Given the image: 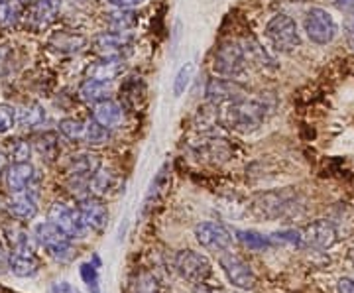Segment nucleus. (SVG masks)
I'll list each match as a JSON object with an SVG mask.
<instances>
[{
    "instance_id": "nucleus-21",
    "label": "nucleus",
    "mask_w": 354,
    "mask_h": 293,
    "mask_svg": "<svg viewBox=\"0 0 354 293\" xmlns=\"http://www.w3.org/2000/svg\"><path fill=\"white\" fill-rule=\"evenodd\" d=\"M32 232H34V236H36V243H38L44 250L55 248V246H59V244L71 243V238H69L55 223H51L50 218L44 220V223H38Z\"/></svg>"
},
{
    "instance_id": "nucleus-29",
    "label": "nucleus",
    "mask_w": 354,
    "mask_h": 293,
    "mask_svg": "<svg viewBox=\"0 0 354 293\" xmlns=\"http://www.w3.org/2000/svg\"><path fill=\"white\" fill-rule=\"evenodd\" d=\"M236 240L248 248V250H254V252H264L268 248H272V240L270 236H264L256 230H239L236 232Z\"/></svg>"
},
{
    "instance_id": "nucleus-46",
    "label": "nucleus",
    "mask_w": 354,
    "mask_h": 293,
    "mask_svg": "<svg viewBox=\"0 0 354 293\" xmlns=\"http://www.w3.org/2000/svg\"><path fill=\"white\" fill-rule=\"evenodd\" d=\"M109 2L114 8H134V6H140L144 0H109Z\"/></svg>"
},
{
    "instance_id": "nucleus-22",
    "label": "nucleus",
    "mask_w": 354,
    "mask_h": 293,
    "mask_svg": "<svg viewBox=\"0 0 354 293\" xmlns=\"http://www.w3.org/2000/svg\"><path fill=\"white\" fill-rule=\"evenodd\" d=\"M242 51H244V57H246V64H250L252 67H258L262 71H274L276 69V62L274 57L262 48V44L258 39L246 38L241 44Z\"/></svg>"
},
{
    "instance_id": "nucleus-39",
    "label": "nucleus",
    "mask_w": 354,
    "mask_h": 293,
    "mask_svg": "<svg viewBox=\"0 0 354 293\" xmlns=\"http://www.w3.org/2000/svg\"><path fill=\"white\" fill-rule=\"evenodd\" d=\"M193 73H195V65H193V62L185 64L179 71H177L176 79H174V95H176V97H181V95L187 91L191 79H193Z\"/></svg>"
},
{
    "instance_id": "nucleus-9",
    "label": "nucleus",
    "mask_w": 354,
    "mask_h": 293,
    "mask_svg": "<svg viewBox=\"0 0 354 293\" xmlns=\"http://www.w3.org/2000/svg\"><path fill=\"white\" fill-rule=\"evenodd\" d=\"M205 95H207V101L211 104H230L234 101H241L246 97V89L242 85L241 81L236 79H227V77H218V79H209L207 83V89H205Z\"/></svg>"
},
{
    "instance_id": "nucleus-32",
    "label": "nucleus",
    "mask_w": 354,
    "mask_h": 293,
    "mask_svg": "<svg viewBox=\"0 0 354 293\" xmlns=\"http://www.w3.org/2000/svg\"><path fill=\"white\" fill-rule=\"evenodd\" d=\"M36 150L41 155V160H46L48 164L55 162L57 153H59V138L55 132H46L44 136H39L36 142Z\"/></svg>"
},
{
    "instance_id": "nucleus-8",
    "label": "nucleus",
    "mask_w": 354,
    "mask_h": 293,
    "mask_svg": "<svg viewBox=\"0 0 354 293\" xmlns=\"http://www.w3.org/2000/svg\"><path fill=\"white\" fill-rule=\"evenodd\" d=\"M176 268L183 280L193 283H203L205 280H209L213 272L209 258L195 250H179L176 254Z\"/></svg>"
},
{
    "instance_id": "nucleus-43",
    "label": "nucleus",
    "mask_w": 354,
    "mask_h": 293,
    "mask_svg": "<svg viewBox=\"0 0 354 293\" xmlns=\"http://www.w3.org/2000/svg\"><path fill=\"white\" fill-rule=\"evenodd\" d=\"M50 258H53L55 262H59V264H67V262H71L73 258H75V248H73V244L71 243H65L59 244V246H55V248H50V250H46Z\"/></svg>"
},
{
    "instance_id": "nucleus-50",
    "label": "nucleus",
    "mask_w": 354,
    "mask_h": 293,
    "mask_svg": "<svg viewBox=\"0 0 354 293\" xmlns=\"http://www.w3.org/2000/svg\"><path fill=\"white\" fill-rule=\"evenodd\" d=\"M8 167H10V166H8V155L0 152V178H2V176H6Z\"/></svg>"
},
{
    "instance_id": "nucleus-35",
    "label": "nucleus",
    "mask_w": 354,
    "mask_h": 293,
    "mask_svg": "<svg viewBox=\"0 0 354 293\" xmlns=\"http://www.w3.org/2000/svg\"><path fill=\"white\" fill-rule=\"evenodd\" d=\"M59 132L64 134L67 140L71 142H83L85 138V130H87V122L79 120V118H64L59 124Z\"/></svg>"
},
{
    "instance_id": "nucleus-31",
    "label": "nucleus",
    "mask_w": 354,
    "mask_h": 293,
    "mask_svg": "<svg viewBox=\"0 0 354 293\" xmlns=\"http://www.w3.org/2000/svg\"><path fill=\"white\" fill-rule=\"evenodd\" d=\"M216 111H218V106L211 104V102L207 106L199 108V113L195 116V126L205 134H215L213 126H218V113Z\"/></svg>"
},
{
    "instance_id": "nucleus-51",
    "label": "nucleus",
    "mask_w": 354,
    "mask_h": 293,
    "mask_svg": "<svg viewBox=\"0 0 354 293\" xmlns=\"http://www.w3.org/2000/svg\"><path fill=\"white\" fill-rule=\"evenodd\" d=\"M93 264H95V266H97V268H99V266H101V260H99V256H95V258H93Z\"/></svg>"
},
{
    "instance_id": "nucleus-48",
    "label": "nucleus",
    "mask_w": 354,
    "mask_h": 293,
    "mask_svg": "<svg viewBox=\"0 0 354 293\" xmlns=\"http://www.w3.org/2000/svg\"><path fill=\"white\" fill-rule=\"evenodd\" d=\"M191 293H225L221 287H213V285H207L205 281L203 283H197L195 287H193V292Z\"/></svg>"
},
{
    "instance_id": "nucleus-20",
    "label": "nucleus",
    "mask_w": 354,
    "mask_h": 293,
    "mask_svg": "<svg viewBox=\"0 0 354 293\" xmlns=\"http://www.w3.org/2000/svg\"><path fill=\"white\" fill-rule=\"evenodd\" d=\"M87 46V38L83 34L77 32H55L51 34V38L48 39V48L62 55H71V53H79Z\"/></svg>"
},
{
    "instance_id": "nucleus-15",
    "label": "nucleus",
    "mask_w": 354,
    "mask_h": 293,
    "mask_svg": "<svg viewBox=\"0 0 354 293\" xmlns=\"http://www.w3.org/2000/svg\"><path fill=\"white\" fill-rule=\"evenodd\" d=\"M6 209L18 220H32L38 215V197L32 187L26 191L10 193V197L6 199Z\"/></svg>"
},
{
    "instance_id": "nucleus-52",
    "label": "nucleus",
    "mask_w": 354,
    "mask_h": 293,
    "mask_svg": "<svg viewBox=\"0 0 354 293\" xmlns=\"http://www.w3.org/2000/svg\"><path fill=\"white\" fill-rule=\"evenodd\" d=\"M18 2H20V4H34L36 0H18Z\"/></svg>"
},
{
    "instance_id": "nucleus-7",
    "label": "nucleus",
    "mask_w": 354,
    "mask_h": 293,
    "mask_svg": "<svg viewBox=\"0 0 354 293\" xmlns=\"http://www.w3.org/2000/svg\"><path fill=\"white\" fill-rule=\"evenodd\" d=\"M218 262H221L223 272L227 274L228 281L236 290H241V292H252L254 287H256L258 278L254 274L252 266L246 260H242L241 256L234 254V252H225V254H221Z\"/></svg>"
},
{
    "instance_id": "nucleus-45",
    "label": "nucleus",
    "mask_w": 354,
    "mask_h": 293,
    "mask_svg": "<svg viewBox=\"0 0 354 293\" xmlns=\"http://www.w3.org/2000/svg\"><path fill=\"white\" fill-rule=\"evenodd\" d=\"M51 293H79V290L73 287L69 281H55L51 285Z\"/></svg>"
},
{
    "instance_id": "nucleus-16",
    "label": "nucleus",
    "mask_w": 354,
    "mask_h": 293,
    "mask_svg": "<svg viewBox=\"0 0 354 293\" xmlns=\"http://www.w3.org/2000/svg\"><path fill=\"white\" fill-rule=\"evenodd\" d=\"M62 6L64 0H36L34 4H30L28 22L36 30H41L57 18V14L62 12Z\"/></svg>"
},
{
    "instance_id": "nucleus-14",
    "label": "nucleus",
    "mask_w": 354,
    "mask_h": 293,
    "mask_svg": "<svg viewBox=\"0 0 354 293\" xmlns=\"http://www.w3.org/2000/svg\"><path fill=\"white\" fill-rule=\"evenodd\" d=\"M132 36L128 32H101L93 38V48L101 57H116L122 59V53L130 46Z\"/></svg>"
},
{
    "instance_id": "nucleus-53",
    "label": "nucleus",
    "mask_w": 354,
    "mask_h": 293,
    "mask_svg": "<svg viewBox=\"0 0 354 293\" xmlns=\"http://www.w3.org/2000/svg\"><path fill=\"white\" fill-rule=\"evenodd\" d=\"M348 258H351V262H353V268H354V248L348 252Z\"/></svg>"
},
{
    "instance_id": "nucleus-49",
    "label": "nucleus",
    "mask_w": 354,
    "mask_h": 293,
    "mask_svg": "<svg viewBox=\"0 0 354 293\" xmlns=\"http://www.w3.org/2000/svg\"><path fill=\"white\" fill-rule=\"evenodd\" d=\"M335 6H337L341 12H354V0H335Z\"/></svg>"
},
{
    "instance_id": "nucleus-26",
    "label": "nucleus",
    "mask_w": 354,
    "mask_h": 293,
    "mask_svg": "<svg viewBox=\"0 0 354 293\" xmlns=\"http://www.w3.org/2000/svg\"><path fill=\"white\" fill-rule=\"evenodd\" d=\"M104 22L114 32H130L134 26L138 24V16L130 8H114L111 12L104 14Z\"/></svg>"
},
{
    "instance_id": "nucleus-4",
    "label": "nucleus",
    "mask_w": 354,
    "mask_h": 293,
    "mask_svg": "<svg viewBox=\"0 0 354 293\" xmlns=\"http://www.w3.org/2000/svg\"><path fill=\"white\" fill-rule=\"evenodd\" d=\"M264 34L266 38L270 39V44L278 51H281V53H290V51L297 50L301 46L297 24L288 14H276L266 24Z\"/></svg>"
},
{
    "instance_id": "nucleus-42",
    "label": "nucleus",
    "mask_w": 354,
    "mask_h": 293,
    "mask_svg": "<svg viewBox=\"0 0 354 293\" xmlns=\"http://www.w3.org/2000/svg\"><path fill=\"white\" fill-rule=\"evenodd\" d=\"M18 122V111L10 104H0V134L10 132Z\"/></svg>"
},
{
    "instance_id": "nucleus-17",
    "label": "nucleus",
    "mask_w": 354,
    "mask_h": 293,
    "mask_svg": "<svg viewBox=\"0 0 354 293\" xmlns=\"http://www.w3.org/2000/svg\"><path fill=\"white\" fill-rule=\"evenodd\" d=\"M34 179H36V167L32 166L30 162H16L6 171V183H8L10 193L30 189Z\"/></svg>"
},
{
    "instance_id": "nucleus-37",
    "label": "nucleus",
    "mask_w": 354,
    "mask_h": 293,
    "mask_svg": "<svg viewBox=\"0 0 354 293\" xmlns=\"http://www.w3.org/2000/svg\"><path fill=\"white\" fill-rule=\"evenodd\" d=\"M167 185H169V164H164L160 167V171L156 173L152 185H150V191L146 195V205L152 203V199H158L160 193L164 191Z\"/></svg>"
},
{
    "instance_id": "nucleus-1",
    "label": "nucleus",
    "mask_w": 354,
    "mask_h": 293,
    "mask_svg": "<svg viewBox=\"0 0 354 293\" xmlns=\"http://www.w3.org/2000/svg\"><path fill=\"white\" fill-rule=\"evenodd\" d=\"M270 111H272V104L266 99H248V97H244L241 101L227 104V111L223 113V122L228 128L236 130V132L250 134V132L258 130L264 124Z\"/></svg>"
},
{
    "instance_id": "nucleus-40",
    "label": "nucleus",
    "mask_w": 354,
    "mask_h": 293,
    "mask_svg": "<svg viewBox=\"0 0 354 293\" xmlns=\"http://www.w3.org/2000/svg\"><path fill=\"white\" fill-rule=\"evenodd\" d=\"M8 155H10L12 164H16V162H30V158H32L30 142L22 140V138L10 140V144H8Z\"/></svg>"
},
{
    "instance_id": "nucleus-11",
    "label": "nucleus",
    "mask_w": 354,
    "mask_h": 293,
    "mask_svg": "<svg viewBox=\"0 0 354 293\" xmlns=\"http://www.w3.org/2000/svg\"><path fill=\"white\" fill-rule=\"evenodd\" d=\"M191 152L199 162L213 164V166H221L232 158V148L223 138H207V140L195 142L191 144Z\"/></svg>"
},
{
    "instance_id": "nucleus-3",
    "label": "nucleus",
    "mask_w": 354,
    "mask_h": 293,
    "mask_svg": "<svg viewBox=\"0 0 354 293\" xmlns=\"http://www.w3.org/2000/svg\"><path fill=\"white\" fill-rule=\"evenodd\" d=\"M246 57L242 51L241 44L227 39L223 41L215 50L213 55V71L218 77H227V79H242L246 75Z\"/></svg>"
},
{
    "instance_id": "nucleus-47",
    "label": "nucleus",
    "mask_w": 354,
    "mask_h": 293,
    "mask_svg": "<svg viewBox=\"0 0 354 293\" xmlns=\"http://www.w3.org/2000/svg\"><path fill=\"white\" fill-rule=\"evenodd\" d=\"M337 293H354V280L351 278H342L337 285Z\"/></svg>"
},
{
    "instance_id": "nucleus-44",
    "label": "nucleus",
    "mask_w": 354,
    "mask_h": 293,
    "mask_svg": "<svg viewBox=\"0 0 354 293\" xmlns=\"http://www.w3.org/2000/svg\"><path fill=\"white\" fill-rule=\"evenodd\" d=\"M10 272V252L4 248V244L0 243V276Z\"/></svg>"
},
{
    "instance_id": "nucleus-25",
    "label": "nucleus",
    "mask_w": 354,
    "mask_h": 293,
    "mask_svg": "<svg viewBox=\"0 0 354 293\" xmlns=\"http://www.w3.org/2000/svg\"><path fill=\"white\" fill-rule=\"evenodd\" d=\"M6 234H8V243H10V250L12 252L36 254V248H38L39 244L36 243L34 232H28V230L20 229V227H12V229L6 230Z\"/></svg>"
},
{
    "instance_id": "nucleus-2",
    "label": "nucleus",
    "mask_w": 354,
    "mask_h": 293,
    "mask_svg": "<svg viewBox=\"0 0 354 293\" xmlns=\"http://www.w3.org/2000/svg\"><path fill=\"white\" fill-rule=\"evenodd\" d=\"M299 207V197L293 187L286 189H276V191L260 193L254 197L250 211L256 218L260 220H279V218L291 217Z\"/></svg>"
},
{
    "instance_id": "nucleus-55",
    "label": "nucleus",
    "mask_w": 354,
    "mask_h": 293,
    "mask_svg": "<svg viewBox=\"0 0 354 293\" xmlns=\"http://www.w3.org/2000/svg\"><path fill=\"white\" fill-rule=\"evenodd\" d=\"M353 30H354V26H353Z\"/></svg>"
},
{
    "instance_id": "nucleus-27",
    "label": "nucleus",
    "mask_w": 354,
    "mask_h": 293,
    "mask_svg": "<svg viewBox=\"0 0 354 293\" xmlns=\"http://www.w3.org/2000/svg\"><path fill=\"white\" fill-rule=\"evenodd\" d=\"M122 69H124L122 59H116V57H102L99 64L88 67L87 75L93 77V79L113 81V79H116V77L122 73Z\"/></svg>"
},
{
    "instance_id": "nucleus-36",
    "label": "nucleus",
    "mask_w": 354,
    "mask_h": 293,
    "mask_svg": "<svg viewBox=\"0 0 354 293\" xmlns=\"http://www.w3.org/2000/svg\"><path fill=\"white\" fill-rule=\"evenodd\" d=\"M270 240H272V246H278V244H288V246H304V232L295 229H286L278 230L274 234H270Z\"/></svg>"
},
{
    "instance_id": "nucleus-30",
    "label": "nucleus",
    "mask_w": 354,
    "mask_h": 293,
    "mask_svg": "<svg viewBox=\"0 0 354 293\" xmlns=\"http://www.w3.org/2000/svg\"><path fill=\"white\" fill-rule=\"evenodd\" d=\"M46 122V108L38 104V102H32L24 106L22 111H18V124L26 128L39 126Z\"/></svg>"
},
{
    "instance_id": "nucleus-6",
    "label": "nucleus",
    "mask_w": 354,
    "mask_h": 293,
    "mask_svg": "<svg viewBox=\"0 0 354 293\" xmlns=\"http://www.w3.org/2000/svg\"><path fill=\"white\" fill-rule=\"evenodd\" d=\"M304 26L307 38L311 39L313 44H317V46H327V44H330L335 39V36H337V32H339L335 18L327 10H323V8H311V10H307Z\"/></svg>"
},
{
    "instance_id": "nucleus-18",
    "label": "nucleus",
    "mask_w": 354,
    "mask_h": 293,
    "mask_svg": "<svg viewBox=\"0 0 354 293\" xmlns=\"http://www.w3.org/2000/svg\"><path fill=\"white\" fill-rule=\"evenodd\" d=\"M111 93H113V81H102V79L87 77L79 87V99L95 106L99 102L111 99Z\"/></svg>"
},
{
    "instance_id": "nucleus-41",
    "label": "nucleus",
    "mask_w": 354,
    "mask_h": 293,
    "mask_svg": "<svg viewBox=\"0 0 354 293\" xmlns=\"http://www.w3.org/2000/svg\"><path fill=\"white\" fill-rule=\"evenodd\" d=\"M79 274H81L83 281L87 283L88 292H91V293H101V283H99V272H97V266H95V264H91V262H85V264H81V268H79Z\"/></svg>"
},
{
    "instance_id": "nucleus-54",
    "label": "nucleus",
    "mask_w": 354,
    "mask_h": 293,
    "mask_svg": "<svg viewBox=\"0 0 354 293\" xmlns=\"http://www.w3.org/2000/svg\"><path fill=\"white\" fill-rule=\"evenodd\" d=\"M0 2H4V0H0Z\"/></svg>"
},
{
    "instance_id": "nucleus-38",
    "label": "nucleus",
    "mask_w": 354,
    "mask_h": 293,
    "mask_svg": "<svg viewBox=\"0 0 354 293\" xmlns=\"http://www.w3.org/2000/svg\"><path fill=\"white\" fill-rule=\"evenodd\" d=\"M20 6L12 2V0H4V2H0V26L2 28H10L14 26L18 20H20Z\"/></svg>"
},
{
    "instance_id": "nucleus-24",
    "label": "nucleus",
    "mask_w": 354,
    "mask_h": 293,
    "mask_svg": "<svg viewBox=\"0 0 354 293\" xmlns=\"http://www.w3.org/2000/svg\"><path fill=\"white\" fill-rule=\"evenodd\" d=\"M10 272L18 278H34L39 272L38 256L30 252H10Z\"/></svg>"
},
{
    "instance_id": "nucleus-23",
    "label": "nucleus",
    "mask_w": 354,
    "mask_h": 293,
    "mask_svg": "<svg viewBox=\"0 0 354 293\" xmlns=\"http://www.w3.org/2000/svg\"><path fill=\"white\" fill-rule=\"evenodd\" d=\"M93 118L106 128L120 126L122 120H124V106L120 102L113 101V99H106V101L95 104Z\"/></svg>"
},
{
    "instance_id": "nucleus-10",
    "label": "nucleus",
    "mask_w": 354,
    "mask_h": 293,
    "mask_svg": "<svg viewBox=\"0 0 354 293\" xmlns=\"http://www.w3.org/2000/svg\"><path fill=\"white\" fill-rule=\"evenodd\" d=\"M48 218L64 230L71 240H73V238H81V236L87 232V227L83 225L81 215H79V209L67 207V205L62 203V201H55V203L51 205Z\"/></svg>"
},
{
    "instance_id": "nucleus-34",
    "label": "nucleus",
    "mask_w": 354,
    "mask_h": 293,
    "mask_svg": "<svg viewBox=\"0 0 354 293\" xmlns=\"http://www.w3.org/2000/svg\"><path fill=\"white\" fill-rule=\"evenodd\" d=\"M132 293H164V285L152 272H140L132 281Z\"/></svg>"
},
{
    "instance_id": "nucleus-12",
    "label": "nucleus",
    "mask_w": 354,
    "mask_h": 293,
    "mask_svg": "<svg viewBox=\"0 0 354 293\" xmlns=\"http://www.w3.org/2000/svg\"><path fill=\"white\" fill-rule=\"evenodd\" d=\"M77 209H79L81 220L87 227V230L102 232V230L106 229V225H109V209H106V205L102 203L99 197L87 195V197L79 199Z\"/></svg>"
},
{
    "instance_id": "nucleus-33",
    "label": "nucleus",
    "mask_w": 354,
    "mask_h": 293,
    "mask_svg": "<svg viewBox=\"0 0 354 293\" xmlns=\"http://www.w3.org/2000/svg\"><path fill=\"white\" fill-rule=\"evenodd\" d=\"M109 140H111V128L102 126L101 122H97L95 118L87 120V130H85V138H83L87 146L95 148V146L106 144Z\"/></svg>"
},
{
    "instance_id": "nucleus-13",
    "label": "nucleus",
    "mask_w": 354,
    "mask_h": 293,
    "mask_svg": "<svg viewBox=\"0 0 354 293\" xmlns=\"http://www.w3.org/2000/svg\"><path fill=\"white\" fill-rule=\"evenodd\" d=\"M301 232H304V246L311 250H327L337 243V229L330 220L325 218L309 223Z\"/></svg>"
},
{
    "instance_id": "nucleus-19",
    "label": "nucleus",
    "mask_w": 354,
    "mask_h": 293,
    "mask_svg": "<svg viewBox=\"0 0 354 293\" xmlns=\"http://www.w3.org/2000/svg\"><path fill=\"white\" fill-rule=\"evenodd\" d=\"M101 167V158L95 152H79L71 155L67 164V173L69 178L77 179H91V176Z\"/></svg>"
},
{
    "instance_id": "nucleus-28",
    "label": "nucleus",
    "mask_w": 354,
    "mask_h": 293,
    "mask_svg": "<svg viewBox=\"0 0 354 293\" xmlns=\"http://www.w3.org/2000/svg\"><path fill=\"white\" fill-rule=\"evenodd\" d=\"M114 173L111 169H104V167H99L91 179H88V193L93 195V197H104V195H109V193L113 191L114 187Z\"/></svg>"
},
{
    "instance_id": "nucleus-5",
    "label": "nucleus",
    "mask_w": 354,
    "mask_h": 293,
    "mask_svg": "<svg viewBox=\"0 0 354 293\" xmlns=\"http://www.w3.org/2000/svg\"><path fill=\"white\" fill-rule=\"evenodd\" d=\"M195 238L201 244L207 252H216V254H225L230 250V246L234 243L232 232L221 225V223H213V220H205L195 227Z\"/></svg>"
}]
</instances>
